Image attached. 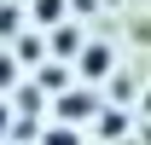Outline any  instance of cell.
<instances>
[{
    "label": "cell",
    "instance_id": "6da1fadb",
    "mask_svg": "<svg viewBox=\"0 0 151 145\" xmlns=\"http://www.w3.org/2000/svg\"><path fill=\"white\" fill-rule=\"evenodd\" d=\"M52 110H58V128H70V122H81V116H93V93H87V87H64V93H58V99H52Z\"/></svg>",
    "mask_w": 151,
    "mask_h": 145
},
{
    "label": "cell",
    "instance_id": "7a4b0ae2",
    "mask_svg": "<svg viewBox=\"0 0 151 145\" xmlns=\"http://www.w3.org/2000/svg\"><path fill=\"white\" fill-rule=\"evenodd\" d=\"M47 52L52 58H81V29H76V23H58L52 41H47Z\"/></svg>",
    "mask_w": 151,
    "mask_h": 145
},
{
    "label": "cell",
    "instance_id": "3957f363",
    "mask_svg": "<svg viewBox=\"0 0 151 145\" xmlns=\"http://www.w3.org/2000/svg\"><path fill=\"white\" fill-rule=\"evenodd\" d=\"M111 64H116V52H111V47H81V75H87V81L111 75Z\"/></svg>",
    "mask_w": 151,
    "mask_h": 145
},
{
    "label": "cell",
    "instance_id": "277c9868",
    "mask_svg": "<svg viewBox=\"0 0 151 145\" xmlns=\"http://www.w3.org/2000/svg\"><path fill=\"white\" fill-rule=\"evenodd\" d=\"M12 58H18V64H41V58H47V41H41V35H18Z\"/></svg>",
    "mask_w": 151,
    "mask_h": 145
},
{
    "label": "cell",
    "instance_id": "5b68a950",
    "mask_svg": "<svg viewBox=\"0 0 151 145\" xmlns=\"http://www.w3.org/2000/svg\"><path fill=\"white\" fill-rule=\"evenodd\" d=\"M64 6H70V0H35V23L58 29V23H64Z\"/></svg>",
    "mask_w": 151,
    "mask_h": 145
},
{
    "label": "cell",
    "instance_id": "8992f818",
    "mask_svg": "<svg viewBox=\"0 0 151 145\" xmlns=\"http://www.w3.org/2000/svg\"><path fill=\"white\" fill-rule=\"evenodd\" d=\"M41 145H81V134H76V128H47Z\"/></svg>",
    "mask_w": 151,
    "mask_h": 145
},
{
    "label": "cell",
    "instance_id": "52a82bcc",
    "mask_svg": "<svg viewBox=\"0 0 151 145\" xmlns=\"http://www.w3.org/2000/svg\"><path fill=\"white\" fill-rule=\"evenodd\" d=\"M6 87H18V58H12V52H0V93H6Z\"/></svg>",
    "mask_w": 151,
    "mask_h": 145
},
{
    "label": "cell",
    "instance_id": "ba28073f",
    "mask_svg": "<svg viewBox=\"0 0 151 145\" xmlns=\"http://www.w3.org/2000/svg\"><path fill=\"white\" fill-rule=\"evenodd\" d=\"M122 128H128V116H122V110H116V116H105V122H99V134H105V139H116V134H122Z\"/></svg>",
    "mask_w": 151,
    "mask_h": 145
},
{
    "label": "cell",
    "instance_id": "9c48e42d",
    "mask_svg": "<svg viewBox=\"0 0 151 145\" xmlns=\"http://www.w3.org/2000/svg\"><path fill=\"white\" fill-rule=\"evenodd\" d=\"M0 35H23V29H18V12H12V6H0Z\"/></svg>",
    "mask_w": 151,
    "mask_h": 145
},
{
    "label": "cell",
    "instance_id": "30bf717a",
    "mask_svg": "<svg viewBox=\"0 0 151 145\" xmlns=\"http://www.w3.org/2000/svg\"><path fill=\"white\" fill-rule=\"evenodd\" d=\"M6 128H12V110H6V105H0V134H6Z\"/></svg>",
    "mask_w": 151,
    "mask_h": 145
},
{
    "label": "cell",
    "instance_id": "8fae6325",
    "mask_svg": "<svg viewBox=\"0 0 151 145\" xmlns=\"http://www.w3.org/2000/svg\"><path fill=\"white\" fill-rule=\"evenodd\" d=\"M145 116H151V93H145Z\"/></svg>",
    "mask_w": 151,
    "mask_h": 145
}]
</instances>
